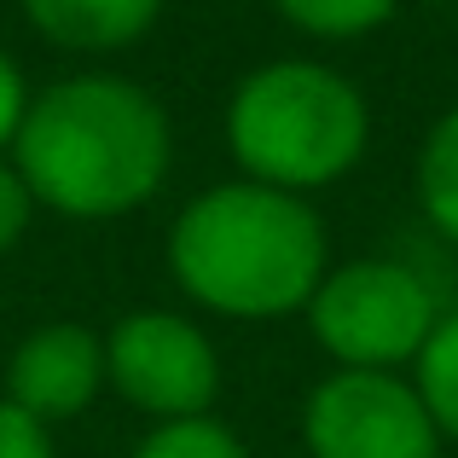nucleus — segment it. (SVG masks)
<instances>
[{"instance_id":"obj_10","label":"nucleus","mask_w":458,"mask_h":458,"mask_svg":"<svg viewBox=\"0 0 458 458\" xmlns=\"http://www.w3.org/2000/svg\"><path fill=\"white\" fill-rule=\"evenodd\" d=\"M412 389L424 401L429 424L441 429V441H458V308L441 313L436 331L424 336L412 360Z\"/></svg>"},{"instance_id":"obj_7","label":"nucleus","mask_w":458,"mask_h":458,"mask_svg":"<svg viewBox=\"0 0 458 458\" xmlns=\"http://www.w3.org/2000/svg\"><path fill=\"white\" fill-rule=\"evenodd\" d=\"M105 394V336L81 319H47L12 348L6 401L47 429L81 418Z\"/></svg>"},{"instance_id":"obj_3","label":"nucleus","mask_w":458,"mask_h":458,"mask_svg":"<svg viewBox=\"0 0 458 458\" xmlns=\"http://www.w3.org/2000/svg\"><path fill=\"white\" fill-rule=\"evenodd\" d=\"M221 128L244 180L308 198L360 168L371 146V105L336 64L273 58L233 88Z\"/></svg>"},{"instance_id":"obj_15","label":"nucleus","mask_w":458,"mask_h":458,"mask_svg":"<svg viewBox=\"0 0 458 458\" xmlns=\"http://www.w3.org/2000/svg\"><path fill=\"white\" fill-rule=\"evenodd\" d=\"M23 111H30V81H23L18 58H12L6 47H0V157L12 151V140H18Z\"/></svg>"},{"instance_id":"obj_5","label":"nucleus","mask_w":458,"mask_h":458,"mask_svg":"<svg viewBox=\"0 0 458 458\" xmlns=\"http://www.w3.org/2000/svg\"><path fill=\"white\" fill-rule=\"evenodd\" d=\"M105 389L157 424L203 418L221 394V354L191 313L134 308L105 331Z\"/></svg>"},{"instance_id":"obj_9","label":"nucleus","mask_w":458,"mask_h":458,"mask_svg":"<svg viewBox=\"0 0 458 458\" xmlns=\"http://www.w3.org/2000/svg\"><path fill=\"white\" fill-rule=\"evenodd\" d=\"M418 209L458 250V105L429 123L418 146Z\"/></svg>"},{"instance_id":"obj_12","label":"nucleus","mask_w":458,"mask_h":458,"mask_svg":"<svg viewBox=\"0 0 458 458\" xmlns=\"http://www.w3.org/2000/svg\"><path fill=\"white\" fill-rule=\"evenodd\" d=\"M128 458H250V447L215 412H203V418H174V424H157Z\"/></svg>"},{"instance_id":"obj_13","label":"nucleus","mask_w":458,"mask_h":458,"mask_svg":"<svg viewBox=\"0 0 458 458\" xmlns=\"http://www.w3.org/2000/svg\"><path fill=\"white\" fill-rule=\"evenodd\" d=\"M0 458H58L53 429L0 394Z\"/></svg>"},{"instance_id":"obj_4","label":"nucleus","mask_w":458,"mask_h":458,"mask_svg":"<svg viewBox=\"0 0 458 458\" xmlns=\"http://www.w3.org/2000/svg\"><path fill=\"white\" fill-rule=\"evenodd\" d=\"M308 331L319 354L343 371H401L418 360L424 336L436 331L441 302L406 261L360 256L319 279L308 296Z\"/></svg>"},{"instance_id":"obj_14","label":"nucleus","mask_w":458,"mask_h":458,"mask_svg":"<svg viewBox=\"0 0 458 458\" xmlns=\"http://www.w3.org/2000/svg\"><path fill=\"white\" fill-rule=\"evenodd\" d=\"M30 215H35L30 186H23V174L12 168V157H0V256L18 250V238L30 233Z\"/></svg>"},{"instance_id":"obj_11","label":"nucleus","mask_w":458,"mask_h":458,"mask_svg":"<svg viewBox=\"0 0 458 458\" xmlns=\"http://www.w3.org/2000/svg\"><path fill=\"white\" fill-rule=\"evenodd\" d=\"M267 6L308 41H360L377 35L401 12V0H267Z\"/></svg>"},{"instance_id":"obj_8","label":"nucleus","mask_w":458,"mask_h":458,"mask_svg":"<svg viewBox=\"0 0 458 458\" xmlns=\"http://www.w3.org/2000/svg\"><path fill=\"white\" fill-rule=\"evenodd\" d=\"M23 18L64 53H123L157 30L163 0H23Z\"/></svg>"},{"instance_id":"obj_1","label":"nucleus","mask_w":458,"mask_h":458,"mask_svg":"<svg viewBox=\"0 0 458 458\" xmlns=\"http://www.w3.org/2000/svg\"><path fill=\"white\" fill-rule=\"evenodd\" d=\"M6 157L35 209L64 221H116L163 191L174 168V123L146 81L116 70H76L30 93Z\"/></svg>"},{"instance_id":"obj_2","label":"nucleus","mask_w":458,"mask_h":458,"mask_svg":"<svg viewBox=\"0 0 458 458\" xmlns=\"http://www.w3.org/2000/svg\"><path fill=\"white\" fill-rule=\"evenodd\" d=\"M331 273V238L308 198L261 180L203 186L168 226V279L221 319L302 313Z\"/></svg>"},{"instance_id":"obj_6","label":"nucleus","mask_w":458,"mask_h":458,"mask_svg":"<svg viewBox=\"0 0 458 458\" xmlns=\"http://www.w3.org/2000/svg\"><path fill=\"white\" fill-rule=\"evenodd\" d=\"M302 441L308 458H441V429L401 371L331 366L302 401Z\"/></svg>"}]
</instances>
